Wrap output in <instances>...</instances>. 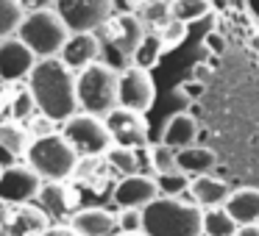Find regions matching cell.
Instances as JSON below:
<instances>
[{"label": "cell", "mask_w": 259, "mask_h": 236, "mask_svg": "<svg viewBox=\"0 0 259 236\" xmlns=\"http://www.w3.org/2000/svg\"><path fill=\"white\" fill-rule=\"evenodd\" d=\"M156 34H159V39H162L164 50H167V47H176V45H181V42H184V36H187V25H184V23H179V20H170V23H167V25H162V28H159Z\"/></svg>", "instance_id": "4dcf8cb0"}, {"label": "cell", "mask_w": 259, "mask_h": 236, "mask_svg": "<svg viewBox=\"0 0 259 236\" xmlns=\"http://www.w3.org/2000/svg\"><path fill=\"white\" fill-rule=\"evenodd\" d=\"M59 17L64 20L70 34H98L112 20V0H59Z\"/></svg>", "instance_id": "ba28073f"}, {"label": "cell", "mask_w": 259, "mask_h": 236, "mask_svg": "<svg viewBox=\"0 0 259 236\" xmlns=\"http://www.w3.org/2000/svg\"><path fill=\"white\" fill-rule=\"evenodd\" d=\"M162 53H164V45H162V39H159V34L156 31H148V34L142 36L137 53H134V67L151 73V67H156V62L162 58Z\"/></svg>", "instance_id": "cb8c5ba5"}, {"label": "cell", "mask_w": 259, "mask_h": 236, "mask_svg": "<svg viewBox=\"0 0 259 236\" xmlns=\"http://www.w3.org/2000/svg\"><path fill=\"white\" fill-rule=\"evenodd\" d=\"M59 58L67 70L81 73L84 67L101 62V39H98V34H70Z\"/></svg>", "instance_id": "5bb4252c"}, {"label": "cell", "mask_w": 259, "mask_h": 236, "mask_svg": "<svg viewBox=\"0 0 259 236\" xmlns=\"http://www.w3.org/2000/svg\"><path fill=\"white\" fill-rule=\"evenodd\" d=\"M106 161L112 169L125 175H142V161H140V150H128V147H117L112 145L106 153Z\"/></svg>", "instance_id": "484cf974"}, {"label": "cell", "mask_w": 259, "mask_h": 236, "mask_svg": "<svg viewBox=\"0 0 259 236\" xmlns=\"http://www.w3.org/2000/svg\"><path fill=\"white\" fill-rule=\"evenodd\" d=\"M137 17H140V23L145 25V31H151V28H162V25H167L170 20V6L167 3H162V0H148L145 6L137 12Z\"/></svg>", "instance_id": "83f0119b"}, {"label": "cell", "mask_w": 259, "mask_h": 236, "mask_svg": "<svg viewBox=\"0 0 259 236\" xmlns=\"http://www.w3.org/2000/svg\"><path fill=\"white\" fill-rule=\"evenodd\" d=\"M190 175H184L181 169L176 172H164V175H156V189H159V197H181L187 195L190 189Z\"/></svg>", "instance_id": "f1b7e54d"}, {"label": "cell", "mask_w": 259, "mask_h": 236, "mask_svg": "<svg viewBox=\"0 0 259 236\" xmlns=\"http://www.w3.org/2000/svg\"><path fill=\"white\" fill-rule=\"evenodd\" d=\"M195 139H198V120L187 111L173 114L162 128V145L173 147V150H184V147L195 145Z\"/></svg>", "instance_id": "ac0fdd59"}, {"label": "cell", "mask_w": 259, "mask_h": 236, "mask_svg": "<svg viewBox=\"0 0 259 236\" xmlns=\"http://www.w3.org/2000/svg\"><path fill=\"white\" fill-rule=\"evenodd\" d=\"M187 195H190V203H195L201 211H206V208L226 206L231 189H229V184H226V181L214 178V175H198V178L190 181Z\"/></svg>", "instance_id": "9a60e30c"}, {"label": "cell", "mask_w": 259, "mask_h": 236, "mask_svg": "<svg viewBox=\"0 0 259 236\" xmlns=\"http://www.w3.org/2000/svg\"><path fill=\"white\" fill-rule=\"evenodd\" d=\"M240 225L229 217L223 206L220 208H206L201 217V236H234Z\"/></svg>", "instance_id": "7402d4cb"}, {"label": "cell", "mask_w": 259, "mask_h": 236, "mask_svg": "<svg viewBox=\"0 0 259 236\" xmlns=\"http://www.w3.org/2000/svg\"><path fill=\"white\" fill-rule=\"evenodd\" d=\"M103 120H106L109 134H112V145L128 147V150L148 147V123H145L142 114L117 106L112 114H106Z\"/></svg>", "instance_id": "30bf717a"}, {"label": "cell", "mask_w": 259, "mask_h": 236, "mask_svg": "<svg viewBox=\"0 0 259 236\" xmlns=\"http://www.w3.org/2000/svg\"><path fill=\"white\" fill-rule=\"evenodd\" d=\"M39 206L42 211H48V217H70V208L75 206V195L73 189L62 184V181H42V189H39Z\"/></svg>", "instance_id": "d6986e66"}, {"label": "cell", "mask_w": 259, "mask_h": 236, "mask_svg": "<svg viewBox=\"0 0 259 236\" xmlns=\"http://www.w3.org/2000/svg\"><path fill=\"white\" fill-rule=\"evenodd\" d=\"M34 111H36V103H34V97H31V92L28 89L17 92L14 100H12V117L17 120V123H23V120H28Z\"/></svg>", "instance_id": "1f68e13d"}, {"label": "cell", "mask_w": 259, "mask_h": 236, "mask_svg": "<svg viewBox=\"0 0 259 236\" xmlns=\"http://www.w3.org/2000/svg\"><path fill=\"white\" fill-rule=\"evenodd\" d=\"M117 228H120V233H142V211L123 208L117 217Z\"/></svg>", "instance_id": "d6a6232c"}, {"label": "cell", "mask_w": 259, "mask_h": 236, "mask_svg": "<svg viewBox=\"0 0 259 236\" xmlns=\"http://www.w3.org/2000/svg\"><path fill=\"white\" fill-rule=\"evenodd\" d=\"M148 0H112L114 6V14H137Z\"/></svg>", "instance_id": "836d02e7"}, {"label": "cell", "mask_w": 259, "mask_h": 236, "mask_svg": "<svg viewBox=\"0 0 259 236\" xmlns=\"http://www.w3.org/2000/svg\"><path fill=\"white\" fill-rule=\"evenodd\" d=\"M14 153L12 150H6V147L0 145V172H3V169H9V167H14Z\"/></svg>", "instance_id": "8d00e7d4"}, {"label": "cell", "mask_w": 259, "mask_h": 236, "mask_svg": "<svg viewBox=\"0 0 259 236\" xmlns=\"http://www.w3.org/2000/svg\"><path fill=\"white\" fill-rule=\"evenodd\" d=\"M28 92L36 111L51 123H64L78 114L75 100V73L62 64V58H39L28 73Z\"/></svg>", "instance_id": "6da1fadb"}, {"label": "cell", "mask_w": 259, "mask_h": 236, "mask_svg": "<svg viewBox=\"0 0 259 236\" xmlns=\"http://www.w3.org/2000/svg\"><path fill=\"white\" fill-rule=\"evenodd\" d=\"M59 0H23L25 12H39V9H56Z\"/></svg>", "instance_id": "e575fe53"}, {"label": "cell", "mask_w": 259, "mask_h": 236, "mask_svg": "<svg viewBox=\"0 0 259 236\" xmlns=\"http://www.w3.org/2000/svg\"><path fill=\"white\" fill-rule=\"evenodd\" d=\"M148 158H151V169L156 175H164V172H176L179 164H176V150L167 145H148Z\"/></svg>", "instance_id": "f546056e"}, {"label": "cell", "mask_w": 259, "mask_h": 236, "mask_svg": "<svg viewBox=\"0 0 259 236\" xmlns=\"http://www.w3.org/2000/svg\"><path fill=\"white\" fill-rule=\"evenodd\" d=\"M245 9H248V14L259 23V0H245Z\"/></svg>", "instance_id": "f35d334b"}, {"label": "cell", "mask_w": 259, "mask_h": 236, "mask_svg": "<svg viewBox=\"0 0 259 236\" xmlns=\"http://www.w3.org/2000/svg\"><path fill=\"white\" fill-rule=\"evenodd\" d=\"M36 62L39 58L28 50V45L23 39H17V36L0 39V81L28 78V73L34 70Z\"/></svg>", "instance_id": "7c38bea8"}, {"label": "cell", "mask_w": 259, "mask_h": 236, "mask_svg": "<svg viewBox=\"0 0 259 236\" xmlns=\"http://www.w3.org/2000/svg\"><path fill=\"white\" fill-rule=\"evenodd\" d=\"M17 39H23L36 58H56L64 42L70 39V31L56 9H39V12L25 14Z\"/></svg>", "instance_id": "5b68a950"}, {"label": "cell", "mask_w": 259, "mask_h": 236, "mask_svg": "<svg viewBox=\"0 0 259 236\" xmlns=\"http://www.w3.org/2000/svg\"><path fill=\"white\" fill-rule=\"evenodd\" d=\"M159 197L156 189V178L151 175H125L120 178V184L114 186V203L120 208H134L142 211L148 203H153Z\"/></svg>", "instance_id": "4fadbf2b"}, {"label": "cell", "mask_w": 259, "mask_h": 236, "mask_svg": "<svg viewBox=\"0 0 259 236\" xmlns=\"http://www.w3.org/2000/svg\"><path fill=\"white\" fill-rule=\"evenodd\" d=\"M223 208L240 228L242 225H259V189H253V186L234 189Z\"/></svg>", "instance_id": "e0dca14e"}, {"label": "cell", "mask_w": 259, "mask_h": 236, "mask_svg": "<svg viewBox=\"0 0 259 236\" xmlns=\"http://www.w3.org/2000/svg\"><path fill=\"white\" fill-rule=\"evenodd\" d=\"M203 211L181 197H156L142 208L145 236H201Z\"/></svg>", "instance_id": "7a4b0ae2"}, {"label": "cell", "mask_w": 259, "mask_h": 236, "mask_svg": "<svg viewBox=\"0 0 259 236\" xmlns=\"http://www.w3.org/2000/svg\"><path fill=\"white\" fill-rule=\"evenodd\" d=\"M70 228L78 236H114L117 217L106 208H81V211L73 214Z\"/></svg>", "instance_id": "2e32d148"}, {"label": "cell", "mask_w": 259, "mask_h": 236, "mask_svg": "<svg viewBox=\"0 0 259 236\" xmlns=\"http://www.w3.org/2000/svg\"><path fill=\"white\" fill-rule=\"evenodd\" d=\"M25 153H28V167L42 181H64L78 167V153L62 134L36 136Z\"/></svg>", "instance_id": "8992f818"}, {"label": "cell", "mask_w": 259, "mask_h": 236, "mask_svg": "<svg viewBox=\"0 0 259 236\" xmlns=\"http://www.w3.org/2000/svg\"><path fill=\"white\" fill-rule=\"evenodd\" d=\"M42 189V178L28 167V164H14V167L0 172V200L14 203V206H25L34 200Z\"/></svg>", "instance_id": "8fae6325"}, {"label": "cell", "mask_w": 259, "mask_h": 236, "mask_svg": "<svg viewBox=\"0 0 259 236\" xmlns=\"http://www.w3.org/2000/svg\"><path fill=\"white\" fill-rule=\"evenodd\" d=\"M162 3H167V6H170V3H176V0H162Z\"/></svg>", "instance_id": "60d3db41"}, {"label": "cell", "mask_w": 259, "mask_h": 236, "mask_svg": "<svg viewBox=\"0 0 259 236\" xmlns=\"http://www.w3.org/2000/svg\"><path fill=\"white\" fill-rule=\"evenodd\" d=\"M209 9H212L209 0H176V3H170V17L190 25V23H198V20L206 17Z\"/></svg>", "instance_id": "4316f807"}, {"label": "cell", "mask_w": 259, "mask_h": 236, "mask_svg": "<svg viewBox=\"0 0 259 236\" xmlns=\"http://www.w3.org/2000/svg\"><path fill=\"white\" fill-rule=\"evenodd\" d=\"M25 14L28 12H25L23 0H0V39L17 36Z\"/></svg>", "instance_id": "603a6c76"}, {"label": "cell", "mask_w": 259, "mask_h": 236, "mask_svg": "<svg viewBox=\"0 0 259 236\" xmlns=\"http://www.w3.org/2000/svg\"><path fill=\"white\" fill-rule=\"evenodd\" d=\"M62 136L73 145V150L84 158H98L106 156L112 147V134L106 128L103 117H92V114H73L70 120H64Z\"/></svg>", "instance_id": "52a82bcc"}, {"label": "cell", "mask_w": 259, "mask_h": 236, "mask_svg": "<svg viewBox=\"0 0 259 236\" xmlns=\"http://www.w3.org/2000/svg\"><path fill=\"white\" fill-rule=\"evenodd\" d=\"M48 230V214L34 206H20L12 214L9 236H42Z\"/></svg>", "instance_id": "44dd1931"}, {"label": "cell", "mask_w": 259, "mask_h": 236, "mask_svg": "<svg viewBox=\"0 0 259 236\" xmlns=\"http://www.w3.org/2000/svg\"><path fill=\"white\" fill-rule=\"evenodd\" d=\"M42 236H78V233H75L70 225H53V228H48Z\"/></svg>", "instance_id": "d590c367"}, {"label": "cell", "mask_w": 259, "mask_h": 236, "mask_svg": "<svg viewBox=\"0 0 259 236\" xmlns=\"http://www.w3.org/2000/svg\"><path fill=\"white\" fill-rule=\"evenodd\" d=\"M145 34L148 31L137 14H112V20L98 31L101 62L109 64L112 70H117V73L128 70L134 64V53Z\"/></svg>", "instance_id": "3957f363"}, {"label": "cell", "mask_w": 259, "mask_h": 236, "mask_svg": "<svg viewBox=\"0 0 259 236\" xmlns=\"http://www.w3.org/2000/svg\"><path fill=\"white\" fill-rule=\"evenodd\" d=\"M0 145L6 147V150H12L14 156H23L31 145L28 131H25L17 120H3V123H0Z\"/></svg>", "instance_id": "d4e9b609"}, {"label": "cell", "mask_w": 259, "mask_h": 236, "mask_svg": "<svg viewBox=\"0 0 259 236\" xmlns=\"http://www.w3.org/2000/svg\"><path fill=\"white\" fill-rule=\"evenodd\" d=\"M117 78L120 73L109 64L95 62L75 73V100L84 114L106 117L117 108Z\"/></svg>", "instance_id": "277c9868"}, {"label": "cell", "mask_w": 259, "mask_h": 236, "mask_svg": "<svg viewBox=\"0 0 259 236\" xmlns=\"http://www.w3.org/2000/svg\"><path fill=\"white\" fill-rule=\"evenodd\" d=\"M234 236H259V225H242V228H237Z\"/></svg>", "instance_id": "74e56055"}, {"label": "cell", "mask_w": 259, "mask_h": 236, "mask_svg": "<svg viewBox=\"0 0 259 236\" xmlns=\"http://www.w3.org/2000/svg\"><path fill=\"white\" fill-rule=\"evenodd\" d=\"M117 236H145V233H117Z\"/></svg>", "instance_id": "ab89813d"}, {"label": "cell", "mask_w": 259, "mask_h": 236, "mask_svg": "<svg viewBox=\"0 0 259 236\" xmlns=\"http://www.w3.org/2000/svg\"><path fill=\"white\" fill-rule=\"evenodd\" d=\"M153 97H156V86L148 70H140L131 64L128 70H123L117 78V106L128 108V111L145 114L153 106Z\"/></svg>", "instance_id": "9c48e42d"}, {"label": "cell", "mask_w": 259, "mask_h": 236, "mask_svg": "<svg viewBox=\"0 0 259 236\" xmlns=\"http://www.w3.org/2000/svg\"><path fill=\"white\" fill-rule=\"evenodd\" d=\"M176 164H179V169L184 175L198 178V175H209V169H214L218 158H214V153L209 150V147L190 145V147H184V150H176Z\"/></svg>", "instance_id": "ffe728a7"}]
</instances>
